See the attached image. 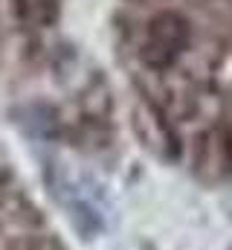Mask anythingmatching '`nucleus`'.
<instances>
[{"label": "nucleus", "mask_w": 232, "mask_h": 250, "mask_svg": "<svg viewBox=\"0 0 232 250\" xmlns=\"http://www.w3.org/2000/svg\"><path fill=\"white\" fill-rule=\"evenodd\" d=\"M189 41V26L180 15L163 12L157 18H151L145 38H142V62L151 67H166L172 64Z\"/></svg>", "instance_id": "1"}, {"label": "nucleus", "mask_w": 232, "mask_h": 250, "mask_svg": "<svg viewBox=\"0 0 232 250\" xmlns=\"http://www.w3.org/2000/svg\"><path fill=\"white\" fill-rule=\"evenodd\" d=\"M15 12L29 26H47L56 18V0H12Z\"/></svg>", "instance_id": "2"}]
</instances>
